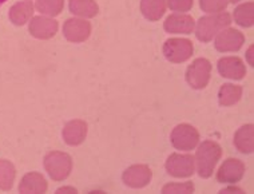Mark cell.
I'll return each instance as SVG.
<instances>
[{
  "mask_svg": "<svg viewBox=\"0 0 254 194\" xmlns=\"http://www.w3.org/2000/svg\"><path fill=\"white\" fill-rule=\"evenodd\" d=\"M222 155L221 146L214 141L202 142L195 153V163H197L198 176L201 178H210L214 173L215 165L218 163Z\"/></svg>",
  "mask_w": 254,
  "mask_h": 194,
  "instance_id": "1",
  "label": "cell"
},
{
  "mask_svg": "<svg viewBox=\"0 0 254 194\" xmlns=\"http://www.w3.org/2000/svg\"><path fill=\"white\" fill-rule=\"evenodd\" d=\"M230 23H232V16L228 12L213 13L209 16H203L198 20L197 27H195V35H197L198 40L207 43L221 30L230 26Z\"/></svg>",
  "mask_w": 254,
  "mask_h": 194,
  "instance_id": "2",
  "label": "cell"
},
{
  "mask_svg": "<svg viewBox=\"0 0 254 194\" xmlns=\"http://www.w3.org/2000/svg\"><path fill=\"white\" fill-rule=\"evenodd\" d=\"M44 169L54 181H64L72 170V159L67 153L51 151L44 157Z\"/></svg>",
  "mask_w": 254,
  "mask_h": 194,
  "instance_id": "3",
  "label": "cell"
},
{
  "mask_svg": "<svg viewBox=\"0 0 254 194\" xmlns=\"http://www.w3.org/2000/svg\"><path fill=\"white\" fill-rule=\"evenodd\" d=\"M170 141L177 150H193L199 142V132L191 125L181 124L171 131Z\"/></svg>",
  "mask_w": 254,
  "mask_h": 194,
  "instance_id": "4",
  "label": "cell"
},
{
  "mask_svg": "<svg viewBox=\"0 0 254 194\" xmlns=\"http://www.w3.org/2000/svg\"><path fill=\"white\" fill-rule=\"evenodd\" d=\"M193 43L189 39L173 38L163 44V55L171 63H182L193 57Z\"/></svg>",
  "mask_w": 254,
  "mask_h": 194,
  "instance_id": "5",
  "label": "cell"
},
{
  "mask_svg": "<svg viewBox=\"0 0 254 194\" xmlns=\"http://www.w3.org/2000/svg\"><path fill=\"white\" fill-rule=\"evenodd\" d=\"M211 63L206 58L195 59L186 70V80L195 90L205 88L210 80Z\"/></svg>",
  "mask_w": 254,
  "mask_h": 194,
  "instance_id": "6",
  "label": "cell"
},
{
  "mask_svg": "<svg viewBox=\"0 0 254 194\" xmlns=\"http://www.w3.org/2000/svg\"><path fill=\"white\" fill-rule=\"evenodd\" d=\"M166 170L176 178H188L195 170V159L190 154H171L166 161Z\"/></svg>",
  "mask_w": 254,
  "mask_h": 194,
  "instance_id": "7",
  "label": "cell"
},
{
  "mask_svg": "<svg viewBox=\"0 0 254 194\" xmlns=\"http://www.w3.org/2000/svg\"><path fill=\"white\" fill-rule=\"evenodd\" d=\"M245 43V36L236 28H224L218 32L214 40L215 49L219 53H236Z\"/></svg>",
  "mask_w": 254,
  "mask_h": 194,
  "instance_id": "8",
  "label": "cell"
},
{
  "mask_svg": "<svg viewBox=\"0 0 254 194\" xmlns=\"http://www.w3.org/2000/svg\"><path fill=\"white\" fill-rule=\"evenodd\" d=\"M63 35L68 42L82 43L84 40H87L91 35V24L86 19L71 18L64 22Z\"/></svg>",
  "mask_w": 254,
  "mask_h": 194,
  "instance_id": "9",
  "label": "cell"
},
{
  "mask_svg": "<svg viewBox=\"0 0 254 194\" xmlns=\"http://www.w3.org/2000/svg\"><path fill=\"white\" fill-rule=\"evenodd\" d=\"M245 174V165L237 158L226 159L217 172V181L221 184H237L242 180Z\"/></svg>",
  "mask_w": 254,
  "mask_h": 194,
  "instance_id": "10",
  "label": "cell"
},
{
  "mask_svg": "<svg viewBox=\"0 0 254 194\" xmlns=\"http://www.w3.org/2000/svg\"><path fill=\"white\" fill-rule=\"evenodd\" d=\"M151 170L149 166L146 165H132L128 169L125 170L122 176V180L125 182V185L132 189H140L145 188L146 185H149V182L151 181Z\"/></svg>",
  "mask_w": 254,
  "mask_h": 194,
  "instance_id": "11",
  "label": "cell"
},
{
  "mask_svg": "<svg viewBox=\"0 0 254 194\" xmlns=\"http://www.w3.org/2000/svg\"><path fill=\"white\" fill-rule=\"evenodd\" d=\"M58 22L55 19L47 18V16H34L31 18L30 34L36 39H51L58 32Z\"/></svg>",
  "mask_w": 254,
  "mask_h": 194,
  "instance_id": "12",
  "label": "cell"
},
{
  "mask_svg": "<svg viewBox=\"0 0 254 194\" xmlns=\"http://www.w3.org/2000/svg\"><path fill=\"white\" fill-rule=\"evenodd\" d=\"M218 72L224 78L233 80H241L246 75V67L238 57H225L218 61Z\"/></svg>",
  "mask_w": 254,
  "mask_h": 194,
  "instance_id": "13",
  "label": "cell"
},
{
  "mask_svg": "<svg viewBox=\"0 0 254 194\" xmlns=\"http://www.w3.org/2000/svg\"><path fill=\"white\" fill-rule=\"evenodd\" d=\"M163 27H165V31L169 34H193L195 23L190 15L174 13L165 20Z\"/></svg>",
  "mask_w": 254,
  "mask_h": 194,
  "instance_id": "14",
  "label": "cell"
},
{
  "mask_svg": "<svg viewBox=\"0 0 254 194\" xmlns=\"http://www.w3.org/2000/svg\"><path fill=\"white\" fill-rule=\"evenodd\" d=\"M49 189L47 181L40 173L31 172L23 177L19 184V192L23 194H42Z\"/></svg>",
  "mask_w": 254,
  "mask_h": 194,
  "instance_id": "15",
  "label": "cell"
},
{
  "mask_svg": "<svg viewBox=\"0 0 254 194\" xmlns=\"http://www.w3.org/2000/svg\"><path fill=\"white\" fill-rule=\"evenodd\" d=\"M86 135H87V124L80 119L71 121L63 129V139L70 146L80 145L86 139Z\"/></svg>",
  "mask_w": 254,
  "mask_h": 194,
  "instance_id": "16",
  "label": "cell"
},
{
  "mask_svg": "<svg viewBox=\"0 0 254 194\" xmlns=\"http://www.w3.org/2000/svg\"><path fill=\"white\" fill-rule=\"evenodd\" d=\"M234 145L244 154H252L254 151V126L252 124L244 125L237 130L234 135Z\"/></svg>",
  "mask_w": 254,
  "mask_h": 194,
  "instance_id": "17",
  "label": "cell"
},
{
  "mask_svg": "<svg viewBox=\"0 0 254 194\" xmlns=\"http://www.w3.org/2000/svg\"><path fill=\"white\" fill-rule=\"evenodd\" d=\"M35 5L32 4L30 0H24V1H19L9 8L8 16L9 20L15 24V26H23L27 22H30L34 13Z\"/></svg>",
  "mask_w": 254,
  "mask_h": 194,
  "instance_id": "18",
  "label": "cell"
},
{
  "mask_svg": "<svg viewBox=\"0 0 254 194\" xmlns=\"http://www.w3.org/2000/svg\"><path fill=\"white\" fill-rule=\"evenodd\" d=\"M166 0H142L140 11L147 20L157 22L166 12Z\"/></svg>",
  "mask_w": 254,
  "mask_h": 194,
  "instance_id": "19",
  "label": "cell"
},
{
  "mask_svg": "<svg viewBox=\"0 0 254 194\" xmlns=\"http://www.w3.org/2000/svg\"><path fill=\"white\" fill-rule=\"evenodd\" d=\"M71 13H74L80 18H94L99 11L95 0H70L68 3Z\"/></svg>",
  "mask_w": 254,
  "mask_h": 194,
  "instance_id": "20",
  "label": "cell"
},
{
  "mask_svg": "<svg viewBox=\"0 0 254 194\" xmlns=\"http://www.w3.org/2000/svg\"><path fill=\"white\" fill-rule=\"evenodd\" d=\"M242 97V87L237 84L226 83L219 88L218 102L221 106H233L240 101Z\"/></svg>",
  "mask_w": 254,
  "mask_h": 194,
  "instance_id": "21",
  "label": "cell"
},
{
  "mask_svg": "<svg viewBox=\"0 0 254 194\" xmlns=\"http://www.w3.org/2000/svg\"><path fill=\"white\" fill-rule=\"evenodd\" d=\"M234 19L241 27H252L254 24V3L248 1L234 9Z\"/></svg>",
  "mask_w": 254,
  "mask_h": 194,
  "instance_id": "22",
  "label": "cell"
},
{
  "mask_svg": "<svg viewBox=\"0 0 254 194\" xmlns=\"http://www.w3.org/2000/svg\"><path fill=\"white\" fill-rule=\"evenodd\" d=\"M15 176H16V170L12 163L7 161V159H0V189L11 190L15 181Z\"/></svg>",
  "mask_w": 254,
  "mask_h": 194,
  "instance_id": "23",
  "label": "cell"
},
{
  "mask_svg": "<svg viewBox=\"0 0 254 194\" xmlns=\"http://www.w3.org/2000/svg\"><path fill=\"white\" fill-rule=\"evenodd\" d=\"M36 9L47 16H58L63 11L64 0H36Z\"/></svg>",
  "mask_w": 254,
  "mask_h": 194,
  "instance_id": "24",
  "label": "cell"
},
{
  "mask_svg": "<svg viewBox=\"0 0 254 194\" xmlns=\"http://www.w3.org/2000/svg\"><path fill=\"white\" fill-rule=\"evenodd\" d=\"M228 0H199L201 8L207 13H219L226 9Z\"/></svg>",
  "mask_w": 254,
  "mask_h": 194,
  "instance_id": "25",
  "label": "cell"
},
{
  "mask_svg": "<svg viewBox=\"0 0 254 194\" xmlns=\"http://www.w3.org/2000/svg\"><path fill=\"white\" fill-rule=\"evenodd\" d=\"M163 194H190L194 193V185L193 182H184V184H167V185L163 186L162 189Z\"/></svg>",
  "mask_w": 254,
  "mask_h": 194,
  "instance_id": "26",
  "label": "cell"
},
{
  "mask_svg": "<svg viewBox=\"0 0 254 194\" xmlns=\"http://www.w3.org/2000/svg\"><path fill=\"white\" fill-rule=\"evenodd\" d=\"M194 0H167V5L171 11L177 12H186L193 7Z\"/></svg>",
  "mask_w": 254,
  "mask_h": 194,
  "instance_id": "27",
  "label": "cell"
},
{
  "mask_svg": "<svg viewBox=\"0 0 254 194\" xmlns=\"http://www.w3.org/2000/svg\"><path fill=\"white\" fill-rule=\"evenodd\" d=\"M221 193H244V192H242V189H240V188L230 186V188H225V189L221 190Z\"/></svg>",
  "mask_w": 254,
  "mask_h": 194,
  "instance_id": "28",
  "label": "cell"
},
{
  "mask_svg": "<svg viewBox=\"0 0 254 194\" xmlns=\"http://www.w3.org/2000/svg\"><path fill=\"white\" fill-rule=\"evenodd\" d=\"M253 51H254V47H253V46H250L249 50H248V54H246V58H248V62H249L250 66H254Z\"/></svg>",
  "mask_w": 254,
  "mask_h": 194,
  "instance_id": "29",
  "label": "cell"
},
{
  "mask_svg": "<svg viewBox=\"0 0 254 194\" xmlns=\"http://www.w3.org/2000/svg\"><path fill=\"white\" fill-rule=\"evenodd\" d=\"M58 194H62V193H78L76 192V189H74V188H68V186H66V188H61V189L57 190Z\"/></svg>",
  "mask_w": 254,
  "mask_h": 194,
  "instance_id": "30",
  "label": "cell"
},
{
  "mask_svg": "<svg viewBox=\"0 0 254 194\" xmlns=\"http://www.w3.org/2000/svg\"><path fill=\"white\" fill-rule=\"evenodd\" d=\"M228 1H230V3H237V1H240V0H228Z\"/></svg>",
  "mask_w": 254,
  "mask_h": 194,
  "instance_id": "31",
  "label": "cell"
},
{
  "mask_svg": "<svg viewBox=\"0 0 254 194\" xmlns=\"http://www.w3.org/2000/svg\"><path fill=\"white\" fill-rule=\"evenodd\" d=\"M5 1H7V0H0V5H1V4H4Z\"/></svg>",
  "mask_w": 254,
  "mask_h": 194,
  "instance_id": "32",
  "label": "cell"
}]
</instances>
